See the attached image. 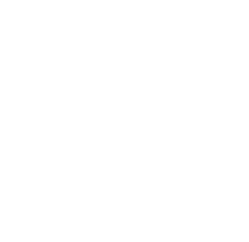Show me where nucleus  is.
Instances as JSON below:
<instances>
[]
</instances>
